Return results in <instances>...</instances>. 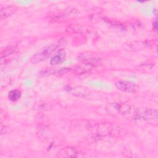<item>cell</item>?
Listing matches in <instances>:
<instances>
[{"mask_svg": "<svg viewBox=\"0 0 158 158\" xmlns=\"http://www.w3.org/2000/svg\"><path fill=\"white\" fill-rule=\"evenodd\" d=\"M57 48L56 44H53L45 47L44 49H41L39 52L35 54L30 59V62L33 64H36L44 60H46L50 55L52 54Z\"/></svg>", "mask_w": 158, "mask_h": 158, "instance_id": "1", "label": "cell"}, {"mask_svg": "<svg viewBox=\"0 0 158 158\" xmlns=\"http://www.w3.org/2000/svg\"><path fill=\"white\" fill-rule=\"evenodd\" d=\"M115 86L118 89L127 93H134L139 90V86L136 84L125 80H118L116 81Z\"/></svg>", "mask_w": 158, "mask_h": 158, "instance_id": "2", "label": "cell"}, {"mask_svg": "<svg viewBox=\"0 0 158 158\" xmlns=\"http://www.w3.org/2000/svg\"><path fill=\"white\" fill-rule=\"evenodd\" d=\"M78 60L81 61L83 63H86L96 65L99 64L101 61V59L94 54L90 53H83L78 56Z\"/></svg>", "mask_w": 158, "mask_h": 158, "instance_id": "3", "label": "cell"}, {"mask_svg": "<svg viewBox=\"0 0 158 158\" xmlns=\"http://www.w3.org/2000/svg\"><path fill=\"white\" fill-rule=\"evenodd\" d=\"M76 14V9L74 8H67L59 13L52 15V19L54 20H62L72 17Z\"/></svg>", "mask_w": 158, "mask_h": 158, "instance_id": "4", "label": "cell"}, {"mask_svg": "<svg viewBox=\"0 0 158 158\" xmlns=\"http://www.w3.org/2000/svg\"><path fill=\"white\" fill-rule=\"evenodd\" d=\"M94 65L86 64V63H82L80 65H78L74 69L75 73L77 75H82L85 74L87 73L90 72L91 70H93L94 68Z\"/></svg>", "mask_w": 158, "mask_h": 158, "instance_id": "5", "label": "cell"}, {"mask_svg": "<svg viewBox=\"0 0 158 158\" xmlns=\"http://www.w3.org/2000/svg\"><path fill=\"white\" fill-rule=\"evenodd\" d=\"M66 53L64 50L60 49L58 51V52L54 56L50 61L51 65H57L63 62L65 59Z\"/></svg>", "mask_w": 158, "mask_h": 158, "instance_id": "6", "label": "cell"}, {"mask_svg": "<svg viewBox=\"0 0 158 158\" xmlns=\"http://www.w3.org/2000/svg\"><path fill=\"white\" fill-rule=\"evenodd\" d=\"M17 10V8L13 6H6L1 9L0 12V19L1 20H3L7 17L13 14Z\"/></svg>", "mask_w": 158, "mask_h": 158, "instance_id": "7", "label": "cell"}, {"mask_svg": "<svg viewBox=\"0 0 158 158\" xmlns=\"http://www.w3.org/2000/svg\"><path fill=\"white\" fill-rule=\"evenodd\" d=\"M80 150L77 149L75 148L72 147H69L65 148L63 151L62 152V154L65 157H77L79 156L80 154Z\"/></svg>", "mask_w": 158, "mask_h": 158, "instance_id": "8", "label": "cell"}, {"mask_svg": "<svg viewBox=\"0 0 158 158\" xmlns=\"http://www.w3.org/2000/svg\"><path fill=\"white\" fill-rule=\"evenodd\" d=\"M67 30L70 32H75V33H81L85 32L88 30L86 27L83 26L81 25H72L68 28H67Z\"/></svg>", "mask_w": 158, "mask_h": 158, "instance_id": "9", "label": "cell"}, {"mask_svg": "<svg viewBox=\"0 0 158 158\" xmlns=\"http://www.w3.org/2000/svg\"><path fill=\"white\" fill-rule=\"evenodd\" d=\"M16 48L14 46H9L2 50L1 52V57L2 60L4 58H6L15 52Z\"/></svg>", "mask_w": 158, "mask_h": 158, "instance_id": "10", "label": "cell"}, {"mask_svg": "<svg viewBox=\"0 0 158 158\" xmlns=\"http://www.w3.org/2000/svg\"><path fill=\"white\" fill-rule=\"evenodd\" d=\"M21 97V92L18 89H14L9 92V99L12 101H17Z\"/></svg>", "mask_w": 158, "mask_h": 158, "instance_id": "11", "label": "cell"}]
</instances>
